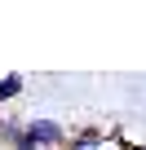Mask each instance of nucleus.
Returning <instances> with one entry per match:
<instances>
[{
  "mask_svg": "<svg viewBox=\"0 0 146 150\" xmlns=\"http://www.w3.org/2000/svg\"><path fill=\"white\" fill-rule=\"evenodd\" d=\"M66 132H71L66 124L36 115V119H22V128H18V137H14V146H9V150H62Z\"/></svg>",
  "mask_w": 146,
  "mask_h": 150,
  "instance_id": "obj_1",
  "label": "nucleus"
},
{
  "mask_svg": "<svg viewBox=\"0 0 146 150\" xmlns=\"http://www.w3.org/2000/svg\"><path fill=\"white\" fill-rule=\"evenodd\" d=\"M62 150H115V146H111V132H106V128L84 124V128H71V132H66Z\"/></svg>",
  "mask_w": 146,
  "mask_h": 150,
  "instance_id": "obj_2",
  "label": "nucleus"
},
{
  "mask_svg": "<svg viewBox=\"0 0 146 150\" xmlns=\"http://www.w3.org/2000/svg\"><path fill=\"white\" fill-rule=\"evenodd\" d=\"M22 93H27V75L22 71H5V75H0V106L18 102Z\"/></svg>",
  "mask_w": 146,
  "mask_h": 150,
  "instance_id": "obj_3",
  "label": "nucleus"
},
{
  "mask_svg": "<svg viewBox=\"0 0 146 150\" xmlns=\"http://www.w3.org/2000/svg\"><path fill=\"white\" fill-rule=\"evenodd\" d=\"M18 128H22V119H14V115H0V146H14V137H18Z\"/></svg>",
  "mask_w": 146,
  "mask_h": 150,
  "instance_id": "obj_4",
  "label": "nucleus"
}]
</instances>
